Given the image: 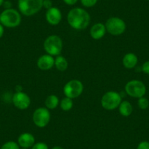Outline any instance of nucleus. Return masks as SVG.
I'll return each instance as SVG.
<instances>
[{
  "instance_id": "obj_1",
  "label": "nucleus",
  "mask_w": 149,
  "mask_h": 149,
  "mask_svg": "<svg viewBox=\"0 0 149 149\" xmlns=\"http://www.w3.org/2000/svg\"><path fill=\"white\" fill-rule=\"evenodd\" d=\"M67 23L75 30H84L88 26L91 16L85 9L81 8H72L67 15Z\"/></svg>"
},
{
  "instance_id": "obj_2",
  "label": "nucleus",
  "mask_w": 149,
  "mask_h": 149,
  "mask_svg": "<svg viewBox=\"0 0 149 149\" xmlns=\"http://www.w3.org/2000/svg\"><path fill=\"white\" fill-rule=\"evenodd\" d=\"M42 2L43 0H18V10L24 16H32L43 8Z\"/></svg>"
},
{
  "instance_id": "obj_3",
  "label": "nucleus",
  "mask_w": 149,
  "mask_h": 149,
  "mask_svg": "<svg viewBox=\"0 0 149 149\" xmlns=\"http://www.w3.org/2000/svg\"><path fill=\"white\" fill-rule=\"evenodd\" d=\"M21 23V14L13 8L5 9L0 13V24L7 28H15Z\"/></svg>"
},
{
  "instance_id": "obj_4",
  "label": "nucleus",
  "mask_w": 149,
  "mask_h": 149,
  "mask_svg": "<svg viewBox=\"0 0 149 149\" xmlns=\"http://www.w3.org/2000/svg\"><path fill=\"white\" fill-rule=\"evenodd\" d=\"M43 48L45 52L52 56L60 55L63 49V41L61 37L56 34L50 35L43 42Z\"/></svg>"
},
{
  "instance_id": "obj_5",
  "label": "nucleus",
  "mask_w": 149,
  "mask_h": 149,
  "mask_svg": "<svg viewBox=\"0 0 149 149\" xmlns=\"http://www.w3.org/2000/svg\"><path fill=\"white\" fill-rule=\"evenodd\" d=\"M122 102V97L115 91H109L102 97L101 105L106 110H113Z\"/></svg>"
},
{
  "instance_id": "obj_6",
  "label": "nucleus",
  "mask_w": 149,
  "mask_h": 149,
  "mask_svg": "<svg viewBox=\"0 0 149 149\" xmlns=\"http://www.w3.org/2000/svg\"><path fill=\"white\" fill-rule=\"evenodd\" d=\"M125 93L133 98H140L146 95V86L139 80H132L127 83L124 87Z\"/></svg>"
},
{
  "instance_id": "obj_7",
  "label": "nucleus",
  "mask_w": 149,
  "mask_h": 149,
  "mask_svg": "<svg viewBox=\"0 0 149 149\" xmlns=\"http://www.w3.org/2000/svg\"><path fill=\"white\" fill-rule=\"evenodd\" d=\"M104 25L107 32L113 36L121 35L127 29V24L124 20L118 17H110Z\"/></svg>"
},
{
  "instance_id": "obj_8",
  "label": "nucleus",
  "mask_w": 149,
  "mask_h": 149,
  "mask_svg": "<svg viewBox=\"0 0 149 149\" xmlns=\"http://www.w3.org/2000/svg\"><path fill=\"white\" fill-rule=\"evenodd\" d=\"M83 91H84V85L81 81L77 79H73L68 81L63 88V92L65 97L72 100L80 97L82 94Z\"/></svg>"
},
{
  "instance_id": "obj_9",
  "label": "nucleus",
  "mask_w": 149,
  "mask_h": 149,
  "mask_svg": "<svg viewBox=\"0 0 149 149\" xmlns=\"http://www.w3.org/2000/svg\"><path fill=\"white\" fill-rule=\"evenodd\" d=\"M51 113L48 108L44 107H38L33 113L32 121L36 127L44 128L51 121Z\"/></svg>"
},
{
  "instance_id": "obj_10",
  "label": "nucleus",
  "mask_w": 149,
  "mask_h": 149,
  "mask_svg": "<svg viewBox=\"0 0 149 149\" xmlns=\"http://www.w3.org/2000/svg\"><path fill=\"white\" fill-rule=\"evenodd\" d=\"M13 105L18 110H24L28 108L31 104L29 96L23 91H16L12 98Z\"/></svg>"
},
{
  "instance_id": "obj_11",
  "label": "nucleus",
  "mask_w": 149,
  "mask_h": 149,
  "mask_svg": "<svg viewBox=\"0 0 149 149\" xmlns=\"http://www.w3.org/2000/svg\"><path fill=\"white\" fill-rule=\"evenodd\" d=\"M45 19L47 22L52 26H56L59 24L62 19V13L59 8L56 7H52L47 10L45 13Z\"/></svg>"
},
{
  "instance_id": "obj_12",
  "label": "nucleus",
  "mask_w": 149,
  "mask_h": 149,
  "mask_svg": "<svg viewBox=\"0 0 149 149\" xmlns=\"http://www.w3.org/2000/svg\"><path fill=\"white\" fill-rule=\"evenodd\" d=\"M55 58L52 56L46 54L42 55L38 58L37 61V67L42 71L50 70L54 66Z\"/></svg>"
},
{
  "instance_id": "obj_13",
  "label": "nucleus",
  "mask_w": 149,
  "mask_h": 149,
  "mask_svg": "<svg viewBox=\"0 0 149 149\" xmlns=\"http://www.w3.org/2000/svg\"><path fill=\"white\" fill-rule=\"evenodd\" d=\"M35 143V137L29 132H24L18 138V144L21 148H29Z\"/></svg>"
},
{
  "instance_id": "obj_14",
  "label": "nucleus",
  "mask_w": 149,
  "mask_h": 149,
  "mask_svg": "<svg viewBox=\"0 0 149 149\" xmlns=\"http://www.w3.org/2000/svg\"><path fill=\"white\" fill-rule=\"evenodd\" d=\"M107 31L105 28V25L102 23H97L94 24L90 29V36L92 37L94 40H98L102 39Z\"/></svg>"
},
{
  "instance_id": "obj_15",
  "label": "nucleus",
  "mask_w": 149,
  "mask_h": 149,
  "mask_svg": "<svg viewBox=\"0 0 149 149\" xmlns=\"http://www.w3.org/2000/svg\"><path fill=\"white\" fill-rule=\"evenodd\" d=\"M138 63V58L137 55L133 53H128L123 57L122 64L126 69L132 70L136 67Z\"/></svg>"
},
{
  "instance_id": "obj_16",
  "label": "nucleus",
  "mask_w": 149,
  "mask_h": 149,
  "mask_svg": "<svg viewBox=\"0 0 149 149\" xmlns=\"http://www.w3.org/2000/svg\"><path fill=\"white\" fill-rule=\"evenodd\" d=\"M119 113L124 117H129L133 112V107L129 101H122L118 106Z\"/></svg>"
},
{
  "instance_id": "obj_17",
  "label": "nucleus",
  "mask_w": 149,
  "mask_h": 149,
  "mask_svg": "<svg viewBox=\"0 0 149 149\" xmlns=\"http://www.w3.org/2000/svg\"><path fill=\"white\" fill-rule=\"evenodd\" d=\"M54 66L58 71L64 72L67 70L69 66V63L67 60L66 59L65 57L63 56H57L55 58V62H54Z\"/></svg>"
},
{
  "instance_id": "obj_18",
  "label": "nucleus",
  "mask_w": 149,
  "mask_h": 149,
  "mask_svg": "<svg viewBox=\"0 0 149 149\" xmlns=\"http://www.w3.org/2000/svg\"><path fill=\"white\" fill-rule=\"evenodd\" d=\"M59 100L57 96L54 95V94H51L49 95L46 98L45 101V105L46 108L48 110H54V109L56 108L58 105H59Z\"/></svg>"
},
{
  "instance_id": "obj_19",
  "label": "nucleus",
  "mask_w": 149,
  "mask_h": 149,
  "mask_svg": "<svg viewBox=\"0 0 149 149\" xmlns=\"http://www.w3.org/2000/svg\"><path fill=\"white\" fill-rule=\"evenodd\" d=\"M59 105L63 111H70L73 107V101L72 99L65 97L60 101Z\"/></svg>"
},
{
  "instance_id": "obj_20",
  "label": "nucleus",
  "mask_w": 149,
  "mask_h": 149,
  "mask_svg": "<svg viewBox=\"0 0 149 149\" xmlns=\"http://www.w3.org/2000/svg\"><path fill=\"white\" fill-rule=\"evenodd\" d=\"M21 147L15 141H8L4 143L0 149H20Z\"/></svg>"
},
{
  "instance_id": "obj_21",
  "label": "nucleus",
  "mask_w": 149,
  "mask_h": 149,
  "mask_svg": "<svg viewBox=\"0 0 149 149\" xmlns=\"http://www.w3.org/2000/svg\"><path fill=\"white\" fill-rule=\"evenodd\" d=\"M137 105L141 110H146L149 107V101L145 97H140L137 100Z\"/></svg>"
},
{
  "instance_id": "obj_22",
  "label": "nucleus",
  "mask_w": 149,
  "mask_h": 149,
  "mask_svg": "<svg viewBox=\"0 0 149 149\" xmlns=\"http://www.w3.org/2000/svg\"><path fill=\"white\" fill-rule=\"evenodd\" d=\"M98 2V0H81V3L84 8H90L95 6Z\"/></svg>"
},
{
  "instance_id": "obj_23",
  "label": "nucleus",
  "mask_w": 149,
  "mask_h": 149,
  "mask_svg": "<svg viewBox=\"0 0 149 149\" xmlns=\"http://www.w3.org/2000/svg\"><path fill=\"white\" fill-rule=\"evenodd\" d=\"M31 149H49L48 145L43 142H38L35 143L34 146L31 148Z\"/></svg>"
},
{
  "instance_id": "obj_24",
  "label": "nucleus",
  "mask_w": 149,
  "mask_h": 149,
  "mask_svg": "<svg viewBox=\"0 0 149 149\" xmlns=\"http://www.w3.org/2000/svg\"><path fill=\"white\" fill-rule=\"evenodd\" d=\"M137 149H149V142L146 140L141 141L137 145Z\"/></svg>"
},
{
  "instance_id": "obj_25",
  "label": "nucleus",
  "mask_w": 149,
  "mask_h": 149,
  "mask_svg": "<svg viewBox=\"0 0 149 149\" xmlns=\"http://www.w3.org/2000/svg\"><path fill=\"white\" fill-rule=\"evenodd\" d=\"M141 70L142 72H144L145 74H149V60L143 63V65L141 66Z\"/></svg>"
},
{
  "instance_id": "obj_26",
  "label": "nucleus",
  "mask_w": 149,
  "mask_h": 149,
  "mask_svg": "<svg viewBox=\"0 0 149 149\" xmlns=\"http://www.w3.org/2000/svg\"><path fill=\"white\" fill-rule=\"evenodd\" d=\"M53 7V2L51 0H43L42 2V8H45L46 10L50 9Z\"/></svg>"
},
{
  "instance_id": "obj_27",
  "label": "nucleus",
  "mask_w": 149,
  "mask_h": 149,
  "mask_svg": "<svg viewBox=\"0 0 149 149\" xmlns=\"http://www.w3.org/2000/svg\"><path fill=\"white\" fill-rule=\"evenodd\" d=\"M78 0H63V2L69 6H73L78 2Z\"/></svg>"
},
{
  "instance_id": "obj_28",
  "label": "nucleus",
  "mask_w": 149,
  "mask_h": 149,
  "mask_svg": "<svg viewBox=\"0 0 149 149\" xmlns=\"http://www.w3.org/2000/svg\"><path fill=\"white\" fill-rule=\"evenodd\" d=\"M2 6L5 8V10L10 9V8H12V3H11V2H10V1H5L3 5H2Z\"/></svg>"
},
{
  "instance_id": "obj_29",
  "label": "nucleus",
  "mask_w": 149,
  "mask_h": 149,
  "mask_svg": "<svg viewBox=\"0 0 149 149\" xmlns=\"http://www.w3.org/2000/svg\"><path fill=\"white\" fill-rule=\"evenodd\" d=\"M4 33H5V28H4L3 26L0 24V39L3 37Z\"/></svg>"
},
{
  "instance_id": "obj_30",
  "label": "nucleus",
  "mask_w": 149,
  "mask_h": 149,
  "mask_svg": "<svg viewBox=\"0 0 149 149\" xmlns=\"http://www.w3.org/2000/svg\"><path fill=\"white\" fill-rule=\"evenodd\" d=\"M51 149H64V148H62V147H61V146H54V147H53Z\"/></svg>"
},
{
  "instance_id": "obj_31",
  "label": "nucleus",
  "mask_w": 149,
  "mask_h": 149,
  "mask_svg": "<svg viewBox=\"0 0 149 149\" xmlns=\"http://www.w3.org/2000/svg\"><path fill=\"white\" fill-rule=\"evenodd\" d=\"M4 2H5V0H0V7L2 6V5H3Z\"/></svg>"
},
{
  "instance_id": "obj_32",
  "label": "nucleus",
  "mask_w": 149,
  "mask_h": 149,
  "mask_svg": "<svg viewBox=\"0 0 149 149\" xmlns=\"http://www.w3.org/2000/svg\"><path fill=\"white\" fill-rule=\"evenodd\" d=\"M20 149H29V148H21Z\"/></svg>"
},
{
  "instance_id": "obj_33",
  "label": "nucleus",
  "mask_w": 149,
  "mask_h": 149,
  "mask_svg": "<svg viewBox=\"0 0 149 149\" xmlns=\"http://www.w3.org/2000/svg\"><path fill=\"white\" fill-rule=\"evenodd\" d=\"M148 1H149V0H148Z\"/></svg>"
}]
</instances>
